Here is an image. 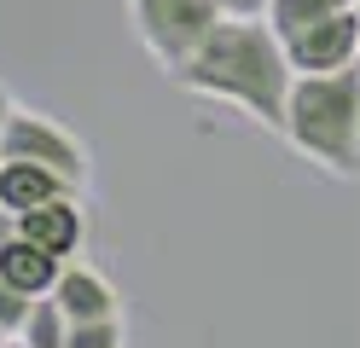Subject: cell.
Instances as JSON below:
<instances>
[{
  "label": "cell",
  "instance_id": "cell-1",
  "mask_svg": "<svg viewBox=\"0 0 360 348\" xmlns=\"http://www.w3.org/2000/svg\"><path fill=\"white\" fill-rule=\"evenodd\" d=\"M169 82H180L198 99H221L244 110L256 128H285V105L297 87L285 41L274 35L267 18H221V30L198 46V53L174 70Z\"/></svg>",
  "mask_w": 360,
  "mask_h": 348
},
{
  "label": "cell",
  "instance_id": "cell-2",
  "mask_svg": "<svg viewBox=\"0 0 360 348\" xmlns=\"http://www.w3.org/2000/svg\"><path fill=\"white\" fill-rule=\"evenodd\" d=\"M279 134L308 162L354 180L360 174V64L326 70V76H297Z\"/></svg>",
  "mask_w": 360,
  "mask_h": 348
},
{
  "label": "cell",
  "instance_id": "cell-3",
  "mask_svg": "<svg viewBox=\"0 0 360 348\" xmlns=\"http://www.w3.org/2000/svg\"><path fill=\"white\" fill-rule=\"evenodd\" d=\"M221 0H128V23L163 76H174L221 30Z\"/></svg>",
  "mask_w": 360,
  "mask_h": 348
},
{
  "label": "cell",
  "instance_id": "cell-4",
  "mask_svg": "<svg viewBox=\"0 0 360 348\" xmlns=\"http://www.w3.org/2000/svg\"><path fill=\"white\" fill-rule=\"evenodd\" d=\"M0 157H24V162H41V169H53L70 192H82L87 174H94V162H87V146L58 122L47 110H30L18 105L6 116V134H0Z\"/></svg>",
  "mask_w": 360,
  "mask_h": 348
},
{
  "label": "cell",
  "instance_id": "cell-5",
  "mask_svg": "<svg viewBox=\"0 0 360 348\" xmlns=\"http://www.w3.org/2000/svg\"><path fill=\"white\" fill-rule=\"evenodd\" d=\"M285 53H290V70H297V76H326V70L360 64V6L297 30L285 41Z\"/></svg>",
  "mask_w": 360,
  "mask_h": 348
},
{
  "label": "cell",
  "instance_id": "cell-6",
  "mask_svg": "<svg viewBox=\"0 0 360 348\" xmlns=\"http://www.w3.org/2000/svg\"><path fill=\"white\" fill-rule=\"evenodd\" d=\"M18 232H24L30 244L53 250L58 262H76L82 244H87V209H82V192H58L47 203H35L18 215Z\"/></svg>",
  "mask_w": 360,
  "mask_h": 348
},
{
  "label": "cell",
  "instance_id": "cell-7",
  "mask_svg": "<svg viewBox=\"0 0 360 348\" xmlns=\"http://www.w3.org/2000/svg\"><path fill=\"white\" fill-rule=\"evenodd\" d=\"M53 296H58V308L70 314V319H105V314H122V290L110 285L99 267H87L82 255H76V262H64Z\"/></svg>",
  "mask_w": 360,
  "mask_h": 348
},
{
  "label": "cell",
  "instance_id": "cell-8",
  "mask_svg": "<svg viewBox=\"0 0 360 348\" xmlns=\"http://www.w3.org/2000/svg\"><path fill=\"white\" fill-rule=\"evenodd\" d=\"M58 192H70L53 169H41V162H24V157H0V203L12 209V215H24V209L47 203Z\"/></svg>",
  "mask_w": 360,
  "mask_h": 348
},
{
  "label": "cell",
  "instance_id": "cell-9",
  "mask_svg": "<svg viewBox=\"0 0 360 348\" xmlns=\"http://www.w3.org/2000/svg\"><path fill=\"white\" fill-rule=\"evenodd\" d=\"M0 273L12 278L18 290H30V296H47L53 285H58V273H64V262L53 250H41V244H30L24 232H18V238L0 250Z\"/></svg>",
  "mask_w": 360,
  "mask_h": 348
},
{
  "label": "cell",
  "instance_id": "cell-10",
  "mask_svg": "<svg viewBox=\"0 0 360 348\" xmlns=\"http://www.w3.org/2000/svg\"><path fill=\"white\" fill-rule=\"evenodd\" d=\"M360 6V0H267V23H274V35L290 41L297 30H308V23H320V18H337V12H349Z\"/></svg>",
  "mask_w": 360,
  "mask_h": 348
},
{
  "label": "cell",
  "instance_id": "cell-11",
  "mask_svg": "<svg viewBox=\"0 0 360 348\" xmlns=\"http://www.w3.org/2000/svg\"><path fill=\"white\" fill-rule=\"evenodd\" d=\"M24 337L30 348H70V314L58 308V296L47 290V296H35V308H30V319H24Z\"/></svg>",
  "mask_w": 360,
  "mask_h": 348
},
{
  "label": "cell",
  "instance_id": "cell-12",
  "mask_svg": "<svg viewBox=\"0 0 360 348\" xmlns=\"http://www.w3.org/2000/svg\"><path fill=\"white\" fill-rule=\"evenodd\" d=\"M70 348H128V319H122V314L70 319Z\"/></svg>",
  "mask_w": 360,
  "mask_h": 348
},
{
  "label": "cell",
  "instance_id": "cell-13",
  "mask_svg": "<svg viewBox=\"0 0 360 348\" xmlns=\"http://www.w3.org/2000/svg\"><path fill=\"white\" fill-rule=\"evenodd\" d=\"M30 308H35V296H30V290H18L12 278L0 273V331L18 337V331H24V319H30Z\"/></svg>",
  "mask_w": 360,
  "mask_h": 348
},
{
  "label": "cell",
  "instance_id": "cell-14",
  "mask_svg": "<svg viewBox=\"0 0 360 348\" xmlns=\"http://www.w3.org/2000/svg\"><path fill=\"white\" fill-rule=\"evenodd\" d=\"M221 12H227V18H262L267 0H221Z\"/></svg>",
  "mask_w": 360,
  "mask_h": 348
},
{
  "label": "cell",
  "instance_id": "cell-15",
  "mask_svg": "<svg viewBox=\"0 0 360 348\" xmlns=\"http://www.w3.org/2000/svg\"><path fill=\"white\" fill-rule=\"evenodd\" d=\"M12 238H18V215H12V209H6V203H0V250H6Z\"/></svg>",
  "mask_w": 360,
  "mask_h": 348
},
{
  "label": "cell",
  "instance_id": "cell-16",
  "mask_svg": "<svg viewBox=\"0 0 360 348\" xmlns=\"http://www.w3.org/2000/svg\"><path fill=\"white\" fill-rule=\"evenodd\" d=\"M18 105H12V93H6V82H0V134H6V116H12Z\"/></svg>",
  "mask_w": 360,
  "mask_h": 348
},
{
  "label": "cell",
  "instance_id": "cell-17",
  "mask_svg": "<svg viewBox=\"0 0 360 348\" xmlns=\"http://www.w3.org/2000/svg\"><path fill=\"white\" fill-rule=\"evenodd\" d=\"M0 348H30V342H24V337H6V342H0Z\"/></svg>",
  "mask_w": 360,
  "mask_h": 348
},
{
  "label": "cell",
  "instance_id": "cell-18",
  "mask_svg": "<svg viewBox=\"0 0 360 348\" xmlns=\"http://www.w3.org/2000/svg\"><path fill=\"white\" fill-rule=\"evenodd\" d=\"M0 342H6V331H0Z\"/></svg>",
  "mask_w": 360,
  "mask_h": 348
}]
</instances>
